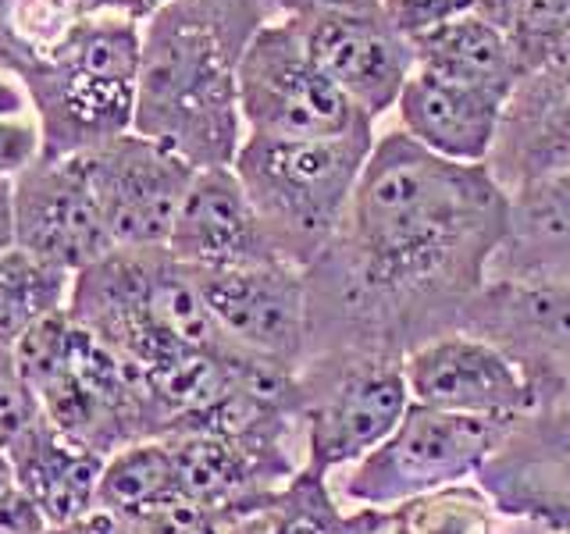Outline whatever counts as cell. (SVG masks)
<instances>
[{
  "label": "cell",
  "mask_w": 570,
  "mask_h": 534,
  "mask_svg": "<svg viewBox=\"0 0 570 534\" xmlns=\"http://www.w3.org/2000/svg\"><path fill=\"white\" fill-rule=\"evenodd\" d=\"M168 249L189 271H243L261 264H285L261 214L243 189L236 168H204L196 171L193 186L178 210Z\"/></svg>",
  "instance_id": "cell-15"
},
{
  "label": "cell",
  "mask_w": 570,
  "mask_h": 534,
  "mask_svg": "<svg viewBox=\"0 0 570 534\" xmlns=\"http://www.w3.org/2000/svg\"><path fill=\"white\" fill-rule=\"evenodd\" d=\"M410 399L442 414L517 421L534 409V392L507 353L471 332L428 338L403 360Z\"/></svg>",
  "instance_id": "cell-12"
},
{
  "label": "cell",
  "mask_w": 570,
  "mask_h": 534,
  "mask_svg": "<svg viewBox=\"0 0 570 534\" xmlns=\"http://www.w3.org/2000/svg\"><path fill=\"white\" fill-rule=\"evenodd\" d=\"M510 221L489 165H453L403 129L379 132L346 225L307 267V356L406 353L460 332Z\"/></svg>",
  "instance_id": "cell-1"
},
{
  "label": "cell",
  "mask_w": 570,
  "mask_h": 534,
  "mask_svg": "<svg viewBox=\"0 0 570 534\" xmlns=\"http://www.w3.org/2000/svg\"><path fill=\"white\" fill-rule=\"evenodd\" d=\"M296 18L311 58L371 121L396 111L417 58L382 11H307Z\"/></svg>",
  "instance_id": "cell-14"
},
{
  "label": "cell",
  "mask_w": 570,
  "mask_h": 534,
  "mask_svg": "<svg viewBox=\"0 0 570 534\" xmlns=\"http://www.w3.org/2000/svg\"><path fill=\"white\" fill-rule=\"evenodd\" d=\"M552 406H570V370H567V378H563V388H560V399L552 403Z\"/></svg>",
  "instance_id": "cell-39"
},
{
  "label": "cell",
  "mask_w": 570,
  "mask_h": 534,
  "mask_svg": "<svg viewBox=\"0 0 570 534\" xmlns=\"http://www.w3.org/2000/svg\"><path fill=\"white\" fill-rule=\"evenodd\" d=\"M460 332L485 338L524 370L534 409L560 399L570 370V285L489 278L471 299Z\"/></svg>",
  "instance_id": "cell-10"
},
{
  "label": "cell",
  "mask_w": 570,
  "mask_h": 534,
  "mask_svg": "<svg viewBox=\"0 0 570 534\" xmlns=\"http://www.w3.org/2000/svg\"><path fill=\"white\" fill-rule=\"evenodd\" d=\"M489 278L570 285V175L510 192V221Z\"/></svg>",
  "instance_id": "cell-20"
},
{
  "label": "cell",
  "mask_w": 570,
  "mask_h": 534,
  "mask_svg": "<svg viewBox=\"0 0 570 534\" xmlns=\"http://www.w3.org/2000/svg\"><path fill=\"white\" fill-rule=\"evenodd\" d=\"M282 14L307 11H382V0H278Z\"/></svg>",
  "instance_id": "cell-33"
},
{
  "label": "cell",
  "mask_w": 570,
  "mask_h": 534,
  "mask_svg": "<svg viewBox=\"0 0 570 534\" xmlns=\"http://www.w3.org/2000/svg\"><path fill=\"white\" fill-rule=\"evenodd\" d=\"M142 26L111 11L89 14L50 53L0 43V68L26 86L43 132V157L65 160L136 129Z\"/></svg>",
  "instance_id": "cell-3"
},
{
  "label": "cell",
  "mask_w": 570,
  "mask_h": 534,
  "mask_svg": "<svg viewBox=\"0 0 570 534\" xmlns=\"http://www.w3.org/2000/svg\"><path fill=\"white\" fill-rule=\"evenodd\" d=\"M264 0H171L142 26L136 129L196 171L232 168L246 142L239 65Z\"/></svg>",
  "instance_id": "cell-2"
},
{
  "label": "cell",
  "mask_w": 570,
  "mask_h": 534,
  "mask_svg": "<svg viewBox=\"0 0 570 534\" xmlns=\"http://www.w3.org/2000/svg\"><path fill=\"white\" fill-rule=\"evenodd\" d=\"M14 246V182L0 178V257Z\"/></svg>",
  "instance_id": "cell-36"
},
{
  "label": "cell",
  "mask_w": 570,
  "mask_h": 534,
  "mask_svg": "<svg viewBox=\"0 0 570 534\" xmlns=\"http://www.w3.org/2000/svg\"><path fill=\"white\" fill-rule=\"evenodd\" d=\"M11 488H14V471H11L8 449H0V495H8Z\"/></svg>",
  "instance_id": "cell-38"
},
{
  "label": "cell",
  "mask_w": 570,
  "mask_h": 534,
  "mask_svg": "<svg viewBox=\"0 0 570 534\" xmlns=\"http://www.w3.org/2000/svg\"><path fill=\"white\" fill-rule=\"evenodd\" d=\"M303 471L338 474L396 432L414 406L400 356L328 349L296 370Z\"/></svg>",
  "instance_id": "cell-6"
},
{
  "label": "cell",
  "mask_w": 570,
  "mask_h": 534,
  "mask_svg": "<svg viewBox=\"0 0 570 534\" xmlns=\"http://www.w3.org/2000/svg\"><path fill=\"white\" fill-rule=\"evenodd\" d=\"M495 503L478 481H463L400 506L371 510L364 534H495Z\"/></svg>",
  "instance_id": "cell-24"
},
{
  "label": "cell",
  "mask_w": 570,
  "mask_h": 534,
  "mask_svg": "<svg viewBox=\"0 0 570 534\" xmlns=\"http://www.w3.org/2000/svg\"><path fill=\"white\" fill-rule=\"evenodd\" d=\"M14 488L40 510L50 527H76L97 513L107 456L61 435L43 414L8 445Z\"/></svg>",
  "instance_id": "cell-19"
},
{
  "label": "cell",
  "mask_w": 570,
  "mask_h": 534,
  "mask_svg": "<svg viewBox=\"0 0 570 534\" xmlns=\"http://www.w3.org/2000/svg\"><path fill=\"white\" fill-rule=\"evenodd\" d=\"M79 160L118 249L168 246L196 178L193 165L139 132H125Z\"/></svg>",
  "instance_id": "cell-9"
},
{
  "label": "cell",
  "mask_w": 570,
  "mask_h": 534,
  "mask_svg": "<svg viewBox=\"0 0 570 534\" xmlns=\"http://www.w3.org/2000/svg\"><path fill=\"white\" fill-rule=\"evenodd\" d=\"M68 314L147 378L193 353L236 349L214 320L200 281L168 246L115 249L89 264L71 281Z\"/></svg>",
  "instance_id": "cell-4"
},
{
  "label": "cell",
  "mask_w": 570,
  "mask_h": 534,
  "mask_svg": "<svg viewBox=\"0 0 570 534\" xmlns=\"http://www.w3.org/2000/svg\"><path fill=\"white\" fill-rule=\"evenodd\" d=\"M43 157V132L36 115L0 118V178H14L29 171Z\"/></svg>",
  "instance_id": "cell-30"
},
{
  "label": "cell",
  "mask_w": 570,
  "mask_h": 534,
  "mask_svg": "<svg viewBox=\"0 0 570 534\" xmlns=\"http://www.w3.org/2000/svg\"><path fill=\"white\" fill-rule=\"evenodd\" d=\"M503 111V97L456 79H442L424 68L406 79L396 103L400 129L428 154L453 160V165H489Z\"/></svg>",
  "instance_id": "cell-17"
},
{
  "label": "cell",
  "mask_w": 570,
  "mask_h": 534,
  "mask_svg": "<svg viewBox=\"0 0 570 534\" xmlns=\"http://www.w3.org/2000/svg\"><path fill=\"white\" fill-rule=\"evenodd\" d=\"M29 111H32V100L26 93V86L18 82L8 68H0V118H14Z\"/></svg>",
  "instance_id": "cell-34"
},
{
  "label": "cell",
  "mask_w": 570,
  "mask_h": 534,
  "mask_svg": "<svg viewBox=\"0 0 570 534\" xmlns=\"http://www.w3.org/2000/svg\"><path fill=\"white\" fill-rule=\"evenodd\" d=\"M510 427L513 421L442 414L414 403L379 449L332 474V488L346 510H389L406 498L463 485L499 453Z\"/></svg>",
  "instance_id": "cell-7"
},
{
  "label": "cell",
  "mask_w": 570,
  "mask_h": 534,
  "mask_svg": "<svg viewBox=\"0 0 570 534\" xmlns=\"http://www.w3.org/2000/svg\"><path fill=\"white\" fill-rule=\"evenodd\" d=\"M47 531L50 524L22 492L11 488L8 495H0V534H47Z\"/></svg>",
  "instance_id": "cell-31"
},
{
  "label": "cell",
  "mask_w": 570,
  "mask_h": 534,
  "mask_svg": "<svg viewBox=\"0 0 570 534\" xmlns=\"http://www.w3.org/2000/svg\"><path fill=\"white\" fill-rule=\"evenodd\" d=\"M513 516L549 534H570V503H531L524 510H517Z\"/></svg>",
  "instance_id": "cell-32"
},
{
  "label": "cell",
  "mask_w": 570,
  "mask_h": 534,
  "mask_svg": "<svg viewBox=\"0 0 570 534\" xmlns=\"http://www.w3.org/2000/svg\"><path fill=\"white\" fill-rule=\"evenodd\" d=\"M414 58L424 71L478 86L503 100H510L517 82L524 79L510 36L478 11H463L453 22L421 36L414 43Z\"/></svg>",
  "instance_id": "cell-21"
},
{
  "label": "cell",
  "mask_w": 570,
  "mask_h": 534,
  "mask_svg": "<svg viewBox=\"0 0 570 534\" xmlns=\"http://www.w3.org/2000/svg\"><path fill=\"white\" fill-rule=\"evenodd\" d=\"M503 32L524 76L570 61V0H517Z\"/></svg>",
  "instance_id": "cell-27"
},
{
  "label": "cell",
  "mask_w": 570,
  "mask_h": 534,
  "mask_svg": "<svg viewBox=\"0 0 570 534\" xmlns=\"http://www.w3.org/2000/svg\"><path fill=\"white\" fill-rule=\"evenodd\" d=\"M97 11V0H0V43L22 53H50Z\"/></svg>",
  "instance_id": "cell-26"
},
{
  "label": "cell",
  "mask_w": 570,
  "mask_h": 534,
  "mask_svg": "<svg viewBox=\"0 0 570 534\" xmlns=\"http://www.w3.org/2000/svg\"><path fill=\"white\" fill-rule=\"evenodd\" d=\"M196 281L232 346L293 374L303 367L307 360V271L303 267L261 264L243 271L196 275Z\"/></svg>",
  "instance_id": "cell-11"
},
{
  "label": "cell",
  "mask_w": 570,
  "mask_h": 534,
  "mask_svg": "<svg viewBox=\"0 0 570 534\" xmlns=\"http://www.w3.org/2000/svg\"><path fill=\"white\" fill-rule=\"evenodd\" d=\"M76 275L29 249L14 246L0 257V349H11L40 325L68 307Z\"/></svg>",
  "instance_id": "cell-23"
},
{
  "label": "cell",
  "mask_w": 570,
  "mask_h": 534,
  "mask_svg": "<svg viewBox=\"0 0 570 534\" xmlns=\"http://www.w3.org/2000/svg\"><path fill=\"white\" fill-rule=\"evenodd\" d=\"M374 139L379 129L338 139L246 136L232 168L285 264L307 271L332 246L346 225Z\"/></svg>",
  "instance_id": "cell-5"
},
{
  "label": "cell",
  "mask_w": 570,
  "mask_h": 534,
  "mask_svg": "<svg viewBox=\"0 0 570 534\" xmlns=\"http://www.w3.org/2000/svg\"><path fill=\"white\" fill-rule=\"evenodd\" d=\"M239 107L249 136L338 139L371 132V121L311 58L299 18H267L239 65Z\"/></svg>",
  "instance_id": "cell-8"
},
{
  "label": "cell",
  "mask_w": 570,
  "mask_h": 534,
  "mask_svg": "<svg viewBox=\"0 0 570 534\" xmlns=\"http://www.w3.org/2000/svg\"><path fill=\"white\" fill-rule=\"evenodd\" d=\"M371 510H346L332 488V477L299 471L289 485L249 513L254 534H364Z\"/></svg>",
  "instance_id": "cell-25"
},
{
  "label": "cell",
  "mask_w": 570,
  "mask_h": 534,
  "mask_svg": "<svg viewBox=\"0 0 570 534\" xmlns=\"http://www.w3.org/2000/svg\"><path fill=\"white\" fill-rule=\"evenodd\" d=\"M171 0H97V8L100 11H111V14H121V18H132V22L139 26H147L150 18L160 11V8H168Z\"/></svg>",
  "instance_id": "cell-35"
},
{
  "label": "cell",
  "mask_w": 570,
  "mask_h": 534,
  "mask_svg": "<svg viewBox=\"0 0 570 534\" xmlns=\"http://www.w3.org/2000/svg\"><path fill=\"white\" fill-rule=\"evenodd\" d=\"M463 11H474V0H382V14L403 40L414 47L421 36L453 22Z\"/></svg>",
  "instance_id": "cell-29"
},
{
  "label": "cell",
  "mask_w": 570,
  "mask_h": 534,
  "mask_svg": "<svg viewBox=\"0 0 570 534\" xmlns=\"http://www.w3.org/2000/svg\"><path fill=\"white\" fill-rule=\"evenodd\" d=\"M478 485L495 510L513 516L531 503H570V406H546L517 417Z\"/></svg>",
  "instance_id": "cell-18"
},
{
  "label": "cell",
  "mask_w": 570,
  "mask_h": 534,
  "mask_svg": "<svg viewBox=\"0 0 570 534\" xmlns=\"http://www.w3.org/2000/svg\"><path fill=\"white\" fill-rule=\"evenodd\" d=\"M186 495L178 477L175 453L165 438H142L111 453L100 474L97 510L115 513L118 521H139L150 510Z\"/></svg>",
  "instance_id": "cell-22"
},
{
  "label": "cell",
  "mask_w": 570,
  "mask_h": 534,
  "mask_svg": "<svg viewBox=\"0 0 570 534\" xmlns=\"http://www.w3.org/2000/svg\"><path fill=\"white\" fill-rule=\"evenodd\" d=\"M14 243L71 275L115 254L79 157H40L14 178Z\"/></svg>",
  "instance_id": "cell-13"
},
{
  "label": "cell",
  "mask_w": 570,
  "mask_h": 534,
  "mask_svg": "<svg viewBox=\"0 0 570 534\" xmlns=\"http://www.w3.org/2000/svg\"><path fill=\"white\" fill-rule=\"evenodd\" d=\"M40 399H36L18 356L11 349H0V449H8L29 424L40 421Z\"/></svg>",
  "instance_id": "cell-28"
},
{
  "label": "cell",
  "mask_w": 570,
  "mask_h": 534,
  "mask_svg": "<svg viewBox=\"0 0 570 534\" xmlns=\"http://www.w3.org/2000/svg\"><path fill=\"white\" fill-rule=\"evenodd\" d=\"M489 168L507 192L570 175V61L517 82Z\"/></svg>",
  "instance_id": "cell-16"
},
{
  "label": "cell",
  "mask_w": 570,
  "mask_h": 534,
  "mask_svg": "<svg viewBox=\"0 0 570 534\" xmlns=\"http://www.w3.org/2000/svg\"><path fill=\"white\" fill-rule=\"evenodd\" d=\"M71 531H76V534H132L129 524H121L115 513H104V510L89 513L86 521H79Z\"/></svg>",
  "instance_id": "cell-37"
}]
</instances>
